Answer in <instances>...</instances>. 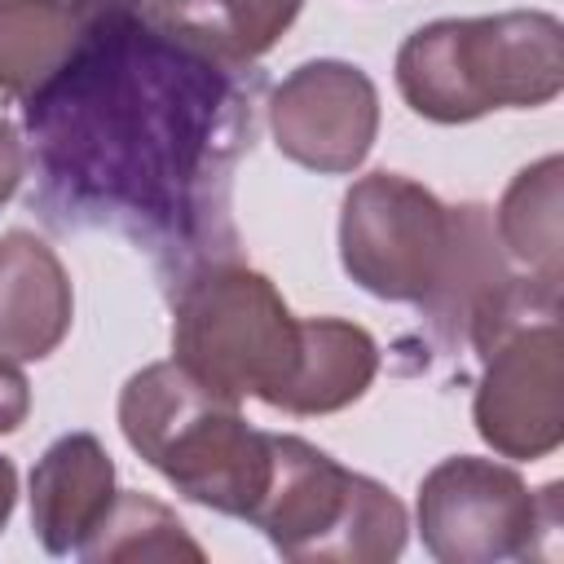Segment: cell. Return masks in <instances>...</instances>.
I'll return each mask as SVG.
<instances>
[{
	"mask_svg": "<svg viewBox=\"0 0 564 564\" xmlns=\"http://www.w3.org/2000/svg\"><path fill=\"white\" fill-rule=\"evenodd\" d=\"M13 502H18V471H13L9 458H0V529L13 516Z\"/></svg>",
	"mask_w": 564,
	"mask_h": 564,
	"instance_id": "cell-19",
	"label": "cell"
},
{
	"mask_svg": "<svg viewBox=\"0 0 564 564\" xmlns=\"http://www.w3.org/2000/svg\"><path fill=\"white\" fill-rule=\"evenodd\" d=\"M251 70V66H247ZM238 66L172 35L141 0H93L70 62L26 97L40 207L115 229L185 269L234 247L229 181L251 150Z\"/></svg>",
	"mask_w": 564,
	"mask_h": 564,
	"instance_id": "cell-1",
	"label": "cell"
},
{
	"mask_svg": "<svg viewBox=\"0 0 564 564\" xmlns=\"http://www.w3.org/2000/svg\"><path fill=\"white\" fill-rule=\"evenodd\" d=\"M471 423L480 441L516 463H538L564 441V339L560 308H524L480 344Z\"/></svg>",
	"mask_w": 564,
	"mask_h": 564,
	"instance_id": "cell-8",
	"label": "cell"
},
{
	"mask_svg": "<svg viewBox=\"0 0 564 564\" xmlns=\"http://www.w3.org/2000/svg\"><path fill=\"white\" fill-rule=\"evenodd\" d=\"M269 132L273 145L308 172H357L379 137V88L352 62H304L269 93Z\"/></svg>",
	"mask_w": 564,
	"mask_h": 564,
	"instance_id": "cell-9",
	"label": "cell"
},
{
	"mask_svg": "<svg viewBox=\"0 0 564 564\" xmlns=\"http://www.w3.org/2000/svg\"><path fill=\"white\" fill-rule=\"evenodd\" d=\"M101 4H106V0H101Z\"/></svg>",
	"mask_w": 564,
	"mask_h": 564,
	"instance_id": "cell-20",
	"label": "cell"
},
{
	"mask_svg": "<svg viewBox=\"0 0 564 564\" xmlns=\"http://www.w3.org/2000/svg\"><path fill=\"white\" fill-rule=\"evenodd\" d=\"M564 88V26L555 13L516 9L441 18L397 48V93L419 119L471 123L489 110H538Z\"/></svg>",
	"mask_w": 564,
	"mask_h": 564,
	"instance_id": "cell-2",
	"label": "cell"
},
{
	"mask_svg": "<svg viewBox=\"0 0 564 564\" xmlns=\"http://www.w3.org/2000/svg\"><path fill=\"white\" fill-rule=\"evenodd\" d=\"M560 485L529 489L507 463L454 454L419 485V533L441 564H498L533 555L542 533H555Z\"/></svg>",
	"mask_w": 564,
	"mask_h": 564,
	"instance_id": "cell-7",
	"label": "cell"
},
{
	"mask_svg": "<svg viewBox=\"0 0 564 564\" xmlns=\"http://www.w3.org/2000/svg\"><path fill=\"white\" fill-rule=\"evenodd\" d=\"M119 427L181 498L251 520L269 485V432H256L234 397L198 383L176 361H154L123 383Z\"/></svg>",
	"mask_w": 564,
	"mask_h": 564,
	"instance_id": "cell-3",
	"label": "cell"
},
{
	"mask_svg": "<svg viewBox=\"0 0 564 564\" xmlns=\"http://www.w3.org/2000/svg\"><path fill=\"white\" fill-rule=\"evenodd\" d=\"M22 176H26V150H22V137H18V128H13L9 119H0V207L18 194Z\"/></svg>",
	"mask_w": 564,
	"mask_h": 564,
	"instance_id": "cell-18",
	"label": "cell"
},
{
	"mask_svg": "<svg viewBox=\"0 0 564 564\" xmlns=\"http://www.w3.org/2000/svg\"><path fill=\"white\" fill-rule=\"evenodd\" d=\"M115 463L93 432L57 436L31 471V529L48 555H79L115 502Z\"/></svg>",
	"mask_w": 564,
	"mask_h": 564,
	"instance_id": "cell-10",
	"label": "cell"
},
{
	"mask_svg": "<svg viewBox=\"0 0 564 564\" xmlns=\"http://www.w3.org/2000/svg\"><path fill=\"white\" fill-rule=\"evenodd\" d=\"M454 207L401 172L352 181L339 207V264L375 300L423 304L449 260Z\"/></svg>",
	"mask_w": 564,
	"mask_h": 564,
	"instance_id": "cell-6",
	"label": "cell"
},
{
	"mask_svg": "<svg viewBox=\"0 0 564 564\" xmlns=\"http://www.w3.org/2000/svg\"><path fill=\"white\" fill-rule=\"evenodd\" d=\"M93 0H0V93L35 97L79 48Z\"/></svg>",
	"mask_w": 564,
	"mask_h": 564,
	"instance_id": "cell-13",
	"label": "cell"
},
{
	"mask_svg": "<svg viewBox=\"0 0 564 564\" xmlns=\"http://www.w3.org/2000/svg\"><path fill=\"white\" fill-rule=\"evenodd\" d=\"M79 560L88 564H115V560H194L203 564V546L189 538V529L176 520L172 507H163L150 494L119 489L101 524L84 538Z\"/></svg>",
	"mask_w": 564,
	"mask_h": 564,
	"instance_id": "cell-16",
	"label": "cell"
},
{
	"mask_svg": "<svg viewBox=\"0 0 564 564\" xmlns=\"http://www.w3.org/2000/svg\"><path fill=\"white\" fill-rule=\"evenodd\" d=\"M251 524L295 564H388L405 551L401 498L326 449L269 432V485Z\"/></svg>",
	"mask_w": 564,
	"mask_h": 564,
	"instance_id": "cell-5",
	"label": "cell"
},
{
	"mask_svg": "<svg viewBox=\"0 0 564 564\" xmlns=\"http://www.w3.org/2000/svg\"><path fill=\"white\" fill-rule=\"evenodd\" d=\"M304 317L286 308L278 286L234 256L203 260L181 273L172 300V361L220 397H256L282 410L300 370Z\"/></svg>",
	"mask_w": 564,
	"mask_h": 564,
	"instance_id": "cell-4",
	"label": "cell"
},
{
	"mask_svg": "<svg viewBox=\"0 0 564 564\" xmlns=\"http://www.w3.org/2000/svg\"><path fill=\"white\" fill-rule=\"evenodd\" d=\"M70 317L75 295L57 251L26 229H9L0 238V352L44 361L70 335Z\"/></svg>",
	"mask_w": 564,
	"mask_h": 564,
	"instance_id": "cell-11",
	"label": "cell"
},
{
	"mask_svg": "<svg viewBox=\"0 0 564 564\" xmlns=\"http://www.w3.org/2000/svg\"><path fill=\"white\" fill-rule=\"evenodd\" d=\"M26 414H31V383L18 370V361L0 352V436L18 432Z\"/></svg>",
	"mask_w": 564,
	"mask_h": 564,
	"instance_id": "cell-17",
	"label": "cell"
},
{
	"mask_svg": "<svg viewBox=\"0 0 564 564\" xmlns=\"http://www.w3.org/2000/svg\"><path fill=\"white\" fill-rule=\"evenodd\" d=\"M560 154L520 167L494 212V234L529 278L560 291Z\"/></svg>",
	"mask_w": 564,
	"mask_h": 564,
	"instance_id": "cell-15",
	"label": "cell"
},
{
	"mask_svg": "<svg viewBox=\"0 0 564 564\" xmlns=\"http://www.w3.org/2000/svg\"><path fill=\"white\" fill-rule=\"evenodd\" d=\"M379 375V344L366 326L344 317H304V348L291 392L282 401L286 414H335L366 397Z\"/></svg>",
	"mask_w": 564,
	"mask_h": 564,
	"instance_id": "cell-14",
	"label": "cell"
},
{
	"mask_svg": "<svg viewBox=\"0 0 564 564\" xmlns=\"http://www.w3.org/2000/svg\"><path fill=\"white\" fill-rule=\"evenodd\" d=\"M300 4L304 0H145L154 22L238 70H247L291 31Z\"/></svg>",
	"mask_w": 564,
	"mask_h": 564,
	"instance_id": "cell-12",
	"label": "cell"
}]
</instances>
